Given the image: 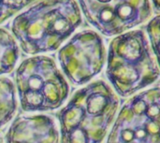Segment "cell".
<instances>
[{
    "label": "cell",
    "instance_id": "obj_3",
    "mask_svg": "<svg viewBox=\"0 0 160 143\" xmlns=\"http://www.w3.org/2000/svg\"><path fill=\"white\" fill-rule=\"evenodd\" d=\"M106 75L123 97L134 95L158 79L157 60L142 30L122 34L111 42Z\"/></svg>",
    "mask_w": 160,
    "mask_h": 143
},
{
    "label": "cell",
    "instance_id": "obj_4",
    "mask_svg": "<svg viewBox=\"0 0 160 143\" xmlns=\"http://www.w3.org/2000/svg\"><path fill=\"white\" fill-rule=\"evenodd\" d=\"M14 78L21 107L27 112L57 110L69 94L66 79L48 56L25 59L17 68Z\"/></svg>",
    "mask_w": 160,
    "mask_h": 143
},
{
    "label": "cell",
    "instance_id": "obj_11",
    "mask_svg": "<svg viewBox=\"0 0 160 143\" xmlns=\"http://www.w3.org/2000/svg\"><path fill=\"white\" fill-rule=\"evenodd\" d=\"M147 33L151 40L152 48L156 57H158V46H159V17H155L147 25Z\"/></svg>",
    "mask_w": 160,
    "mask_h": 143
},
{
    "label": "cell",
    "instance_id": "obj_15",
    "mask_svg": "<svg viewBox=\"0 0 160 143\" xmlns=\"http://www.w3.org/2000/svg\"><path fill=\"white\" fill-rule=\"evenodd\" d=\"M0 143H3V139H2V136L0 134Z\"/></svg>",
    "mask_w": 160,
    "mask_h": 143
},
{
    "label": "cell",
    "instance_id": "obj_5",
    "mask_svg": "<svg viewBox=\"0 0 160 143\" xmlns=\"http://www.w3.org/2000/svg\"><path fill=\"white\" fill-rule=\"evenodd\" d=\"M159 86L131 97L122 107L106 143H159Z\"/></svg>",
    "mask_w": 160,
    "mask_h": 143
},
{
    "label": "cell",
    "instance_id": "obj_14",
    "mask_svg": "<svg viewBox=\"0 0 160 143\" xmlns=\"http://www.w3.org/2000/svg\"><path fill=\"white\" fill-rule=\"evenodd\" d=\"M3 4H2V2L0 1V18L2 17V15H3Z\"/></svg>",
    "mask_w": 160,
    "mask_h": 143
},
{
    "label": "cell",
    "instance_id": "obj_13",
    "mask_svg": "<svg viewBox=\"0 0 160 143\" xmlns=\"http://www.w3.org/2000/svg\"><path fill=\"white\" fill-rule=\"evenodd\" d=\"M153 2H154V4H155L156 9L158 10V8H159V0H153Z\"/></svg>",
    "mask_w": 160,
    "mask_h": 143
},
{
    "label": "cell",
    "instance_id": "obj_9",
    "mask_svg": "<svg viewBox=\"0 0 160 143\" xmlns=\"http://www.w3.org/2000/svg\"><path fill=\"white\" fill-rule=\"evenodd\" d=\"M15 86L8 78H0V127L7 125L17 111Z\"/></svg>",
    "mask_w": 160,
    "mask_h": 143
},
{
    "label": "cell",
    "instance_id": "obj_8",
    "mask_svg": "<svg viewBox=\"0 0 160 143\" xmlns=\"http://www.w3.org/2000/svg\"><path fill=\"white\" fill-rule=\"evenodd\" d=\"M54 120L48 115H21L9 126L6 143H59Z\"/></svg>",
    "mask_w": 160,
    "mask_h": 143
},
{
    "label": "cell",
    "instance_id": "obj_1",
    "mask_svg": "<svg viewBox=\"0 0 160 143\" xmlns=\"http://www.w3.org/2000/svg\"><path fill=\"white\" fill-rule=\"evenodd\" d=\"M118 107L117 96L103 81L76 91L57 114L61 143H102Z\"/></svg>",
    "mask_w": 160,
    "mask_h": 143
},
{
    "label": "cell",
    "instance_id": "obj_2",
    "mask_svg": "<svg viewBox=\"0 0 160 143\" xmlns=\"http://www.w3.org/2000/svg\"><path fill=\"white\" fill-rule=\"evenodd\" d=\"M75 0H44L18 15L11 30L28 54L55 51L81 23Z\"/></svg>",
    "mask_w": 160,
    "mask_h": 143
},
{
    "label": "cell",
    "instance_id": "obj_7",
    "mask_svg": "<svg viewBox=\"0 0 160 143\" xmlns=\"http://www.w3.org/2000/svg\"><path fill=\"white\" fill-rule=\"evenodd\" d=\"M106 51L94 31L78 33L61 48L58 60L66 77L74 85H83L95 78L105 63Z\"/></svg>",
    "mask_w": 160,
    "mask_h": 143
},
{
    "label": "cell",
    "instance_id": "obj_6",
    "mask_svg": "<svg viewBox=\"0 0 160 143\" xmlns=\"http://www.w3.org/2000/svg\"><path fill=\"white\" fill-rule=\"evenodd\" d=\"M88 22L105 36H116L151 15L149 0H79Z\"/></svg>",
    "mask_w": 160,
    "mask_h": 143
},
{
    "label": "cell",
    "instance_id": "obj_12",
    "mask_svg": "<svg viewBox=\"0 0 160 143\" xmlns=\"http://www.w3.org/2000/svg\"><path fill=\"white\" fill-rule=\"evenodd\" d=\"M0 1L2 2L3 6L11 7L14 9L21 8L30 2V0H0Z\"/></svg>",
    "mask_w": 160,
    "mask_h": 143
},
{
    "label": "cell",
    "instance_id": "obj_10",
    "mask_svg": "<svg viewBox=\"0 0 160 143\" xmlns=\"http://www.w3.org/2000/svg\"><path fill=\"white\" fill-rule=\"evenodd\" d=\"M19 59V48L13 37L5 29H0V75L13 70Z\"/></svg>",
    "mask_w": 160,
    "mask_h": 143
}]
</instances>
